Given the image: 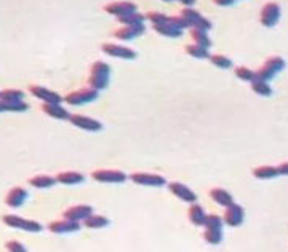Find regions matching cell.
<instances>
[{
    "label": "cell",
    "mask_w": 288,
    "mask_h": 252,
    "mask_svg": "<svg viewBox=\"0 0 288 252\" xmlns=\"http://www.w3.org/2000/svg\"><path fill=\"white\" fill-rule=\"evenodd\" d=\"M109 77H111V67L106 64L104 61H96L93 63L92 69H90V77H88V85L96 91H101L108 88L109 85Z\"/></svg>",
    "instance_id": "1"
},
{
    "label": "cell",
    "mask_w": 288,
    "mask_h": 252,
    "mask_svg": "<svg viewBox=\"0 0 288 252\" xmlns=\"http://www.w3.org/2000/svg\"><path fill=\"white\" fill-rule=\"evenodd\" d=\"M285 67V61L280 56H271L266 59V63L261 69H258L255 72V80H261V82H268L269 79H272L277 72H280Z\"/></svg>",
    "instance_id": "2"
},
{
    "label": "cell",
    "mask_w": 288,
    "mask_h": 252,
    "mask_svg": "<svg viewBox=\"0 0 288 252\" xmlns=\"http://www.w3.org/2000/svg\"><path fill=\"white\" fill-rule=\"evenodd\" d=\"M3 224L6 227H11V228H19V230H24V232H31V233H40L42 232V225L37 222V220H29V219H22L16 214H6V216L2 217Z\"/></svg>",
    "instance_id": "3"
},
{
    "label": "cell",
    "mask_w": 288,
    "mask_h": 252,
    "mask_svg": "<svg viewBox=\"0 0 288 252\" xmlns=\"http://www.w3.org/2000/svg\"><path fill=\"white\" fill-rule=\"evenodd\" d=\"M100 96V91H96L93 88H82L77 91H72V93L66 94L63 99L69 105H85L88 102H93Z\"/></svg>",
    "instance_id": "4"
},
{
    "label": "cell",
    "mask_w": 288,
    "mask_h": 252,
    "mask_svg": "<svg viewBox=\"0 0 288 252\" xmlns=\"http://www.w3.org/2000/svg\"><path fill=\"white\" fill-rule=\"evenodd\" d=\"M92 177L96 182H103V184H122L128 175L117 169H96L92 172Z\"/></svg>",
    "instance_id": "5"
},
{
    "label": "cell",
    "mask_w": 288,
    "mask_h": 252,
    "mask_svg": "<svg viewBox=\"0 0 288 252\" xmlns=\"http://www.w3.org/2000/svg\"><path fill=\"white\" fill-rule=\"evenodd\" d=\"M261 24L266 27H274L277 21L280 19V5L277 2H268L264 3L261 10Z\"/></svg>",
    "instance_id": "6"
},
{
    "label": "cell",
    "mask_w": 288,
    "mask_h": 252,
    "mask_svg": "<svg viewBox=\"0 0 288 252\" xmlns=\"http://www.w3.org/2000/svg\"><path fill=\"white\" fill-rule=\"evenodd\" d=\"M132 182L138 185H149V187H162L166 184L163 175L152 174V172H133L130 175Z\"/></svg>",
    "instance_id": "7"
},
{
    "label": "cell",
    "mask_w": 288,
    "mask_h": 252,
    "mask_svg": "<svg viewBox=\"0 0 288 252\" xmlns=\"http://www.w3.org/2000/svg\"><path fill=\"white\" fill-rule=\"evenodd\" d=\"M101 50L106 55H109L112 58H122V59H135L136 56V51L124 47V45H117V43H103L101 45Z\"/></svg>",
    "instance_id": "8"
},
{
    "label": "cell",
    "mask_w": 288,
    "mask_h": 252,
    "mask_svg": "<svg viewBox=\"0 0 288 252\" xmlns=\"http://www.w3.org/2000/svg\"><path fill=\"white\" fill-rule=\"evenodd\" d=\"M29 91H31L37 99H40L43 104H61L64 101L58 93H55V91H51L45 86H40V85H31L29 86Z\"/></svg>",
    "instance_id": "9"
},
{
    "label": "cell",
    "mask_w": 288,
    "mask_h": 252,
    "mask_svg": "<svg viewBox=\"0 0 288 252\" xmlns=\"http://www.w3.org/2000/svg\"><path fill=\"white\" fill-rule=\"evenodd\" d=\"M93 214V208L88 204H77V206H72V208L66 209L63 212L64 219L67 220H72V222H83L85 219H88L90 216Z\"/></svg>",
    "instance_id": "10"
},
{
    "label": "cell",
    "mask_w": 288,
    "mask_h": 252,
    "mask_svg": "<svg viewBox=\"0 0 288 252\" xmlns=\"http://www.w3.org/2000/svg\"><path fill=\"white\" fill-rule=\"evenodd\" d=\"M69 121L75 128H80V129H83V131H93L95 133V131H101V129H103L101 121H98L95 118H90V117H85V115H79V113L71 115Z\"/></svg>",
    "instance_id": "11"
},
{
    "label": "cell",
    "mask_w": 288,
    "mask_h": 252,
    "mask_svg": "<svg viewBox=\"0 0 288 252\" xmlns=\"http://www.w3.org/2000/svg\"><path fill=\"white\" fill-rule=\"evenodd\" d=\"M104 10L117 18H124V16H128V14L136 13V5L132 2H112L106 5Z\"/></svg>",
    "instance_id": "12"
},
{
    "label": "cell",
    "mask_w": 288,
    "mask_h": 252,
    "mask_svg": "<svg viewBox=\"0 0 288 252\" xmlns=\"http://www.w3.org/2000/svg\"><path fill=\"white\" fill-rule=\"evenodd\" d=\"M168 188H170V192L176 198H179L181 201L191 203V204H194L197 201V195L187 185L181 184V182H171V184H168Z\"/></svg>",
    "instance_id": "13"
},
{
    "label": "cell",
    "mask_w": 288,
    "mask_h": 252,
    "mask_svg": "<svg viewBox=\"0 0 288 252\" xmlns=\"http://www.w3.org/2000/svg\"><path fill=\"white\" fill-rule=\"evenodd\" d=\"M244 217H245V212H244V208L239 204H231L226 208V212H224V222L231 227H239L242 222H244Z\"/></svg>",
    "instance_id": "14"
},
{
    "label": "cell",
    "mask_w": 288,
    "mask_h": 252,
    "mask_svg": "<svg viewBox=\"0 0 288 252\" xmlns=\"http://www.w3.org/2000/svg\"><path fill=\"white\" fill-rule=\"evenodd\" d=\"M27 190L22 188V187H13L8 193L5 196V203L6 206H10V208H19V206L24 204V201L27 200Z\"/></svg>",
    "instance_id": "15"
},
{
    "label": "cell",
    "mask_w": 288,
    "mask_h": 252,
    "mask_svg": "<svg viewBox=\"0 0 288 252\" xmlns=\"http://www.w3.org/2000/svg\"><path fill=\"white\" fill-rule=\"evenodd\" d=\"M80 228L79 222H72V220H55V222L48 224V230L51 233H58V235H64V233H74Z\"/></svg>",
    "instance_id": "16"
},
{
    "label": "cell",
    "mask_w": 288,
    "mask_h": 252,
    "mask_svg": "<svg viewBox=\"0 0 288 252\" xmlns=\"http://www.w3.org/2000/svg\"><path fill=\"white\" fill-rule=\"evenodd\" d=\"M144 30H146L144 26H124V27L114 30L112 35L119 40L127 42V40H133L136 37H140L141 34H144Z\"/></svg>",
    "instance_id": "17"
},
{
    "label": "cell",
    "mask_w": 288,
    "mask_h": 252,
    "mask_svg": "<svg viewBox=\"0 0 288 252\" xmlns=\"http://www.w3.org/2000/svg\"><path fill=\"white\" fill-rule=\"evenodd\" d=\"M152 27H154L155 32H158L160 35H163V37H173V39H175V37H179L181 32H183V30H179V29L170 21V16L166 18L163 22H160V24H154Z\"/></svg>",
    "instance_id": "18"
},
{
    "label": "cell",
    "mask_w": 288,
    "mask_h": 252,
    "mask_svg": "<svg viewBox=\"0 0 288 252\" xmlns=\"http://www.w3.org/2000/svg\"><path fill=\"white\" fill-rule=\"evenodd\" d=\"M42 112H45L48 117L56 118V120H69L71 118V113L59 104H43Z\"/></svg>",
    "instance_id": "19"
},
{
    "label": "cell",
    "mask_w": 288,
    "mask_h": 252,
    "mask_svg": "<svg viewBox=\"0 0 288 252\" xmlns=\"http://www.w3.org/2000/svg\"><path fill=\"white\" fill-rule=\"evenodd\" d=\"M187 214H189V220H191L195 227H202L203 224H205L207 214H205V211H203V208L200 204H197V203L191 204V208H189Z\"/></svg>",
    "instance_id": "20"
},
{
    "label": "cell",
    "mask_w": 288,
    "mask_h": 252,
    "mask_svg": "<svg viewBox=\"0 0 288 252\" xmlns=\"http://www.w3.org/2000/svg\"><path fill=\"white\" fill-rule=\"evenodd\" d=\"M83 175L80 172H75V171H63L56 175V180L59 184H64V185H75V184H80L83 182Z\"/></svg>",
    "instance_id": "21"
},
{
    "label": "cell",
    "mask_w": 288,
    "mask_h": 252,
    "mask_svg": "<svg viewBox=\"0 0 288 252\" xmlns=\"http://www.w3.org/2000/svg\"><path fill=\"white\" fill-rule=\"evenodd\" d=\"M56 177H53V175H48V174H39V175H34L32 179H29V184L35 188H50L56 184Z\"/></svg>",
    "instance_id": "22"
},
{
    "label": "cell",
    "mask_w": 288,
    "mask_h": 252,
    "mask_svg": "<svg viewBox=\"0 0 288 252\" xmlns=\"http://www.w3.org/2000/svg\"><path fill=\"white\" fill-rule=\"evenodd\" d=\"M210 196L213 198V201H216L218 204H221V206H231L234 204V198L229 192H226L224 188H213L210 192Z\"/></svg>",
    "instance_id": "23"
},
{
    "label": "cell",
    "mask_w": 288,
    "mask_h": 252,
    "mask_svg": "<svg viewBox=\"0 0 288 252\" xmlns=\"http://www.w3.org/2000/svg\"><path fill=\"white\" fill-rule=\"evenodd\" d=\"M191 39L194 42V45H199V47L202 48H210L211 47V40L208 34L205 32V30H199V29H191Z\"/></svg>",
    "instance_id": "24"
},
{
    "label": "cell",
    "mask_w": 288,
    "mask_h": 252,
    "mask_svg": "<svg viewBox=\"0 0 288 252\" xmlns=\"http://www.w3.org/2000/svg\"><path fill=\"white\" fill-rule=\"evenodd\" d=\"M179 16L187 22L189 27H194L195 22L202 18V14L197 11L195 8H192V6H184V8L179 11Z\"/></svg>",
    "instance_id": "25"
},
{
    "label": "cell",
    "mask_w": 288,
    "mask_h": 252,
    "mask_svg": "<svg viewBox=\"0 0 288 252\" xmlns=\"http://www.w3.org/2000/svg\"><path fill=\"white\" fill-rule=\"evenodd\" d=\"M22 99H24V91H21V89L0 91V101H3V102H21Z\"/></svg>",
    "instance_id": "26"
},
{
    "label": "cell",
    "mask_w": 288,
    "mask_h": 252,
    "mask_svg": "<svg viewBox=\"0 0 288 252\" xmlns=\"http://www.w3.org/2000/svg\"><path fill=\"white\" fill-rule=\"evenodd\" d=\"M83 225L88 228H104L109 225V219L104 216H100V214H92L88 219L83 220Z\"/></svg>",
    "instance_id": "27"
},
{
    "label": "cell",
    "mask_w": 288,
    "mask_h": 252,
    "mask_svg": "<svg viewBox=\"0 0 288 252\" xmlns=\"http://www.w3.org/2000/svg\"><path fill=\"white\" fill-rule=\"evenodd\" d=\"M253 175L258 179H272V177H277L280 174L276 166H260L253 171Z\"/></svg>",
    "instance_id": "28"
},
{
    "label": "cell",
    "mask_w": 288,
    "mask_h": 252,
    "mask_svg": "<svg viewBox=\"0 0 288 252\" xmlns=\"http://www.w3.org/2000/svg\"><path fill=\"white\" fill-rule=\"evenodd\" d=\"M186 53L195 59H207V58L210 59V56H211L207 48H202V47H199V45H194V43L186 45Z\"/></svg>",
    "instance_id": "29"
},
{
    "label": "cell",
    "mask_w": 288,
    "mask_h": 252,
    "mask_svg": "<svg viewBox=\"0 0 288 252\" xmlns=\"http://www.w3.org/2000/svg\"><path fill=\"white\" fill-rule=\"evenodd\" d=\"M29 105L21 101V102H3L0 101V112H26Z\"/></svg>",
    "instance_id": "30"
},
{
    "label": "cell",
    "mask_w": 288,
    "mask_h": 252,
    "mask_svg": "<svg viewBox=\"0 0 288 252\" xmlns=\"http://www.w3.org/2000/svg\"><path fill=\"white\" fill-rule=\"evenodd\" d=\"M144 14L141 13H133V14H128V16L124 18H119V22H122L124 26H144Z\"/></svg>",
    "instance_id": "31"
},
{
    "label": "cell",
    "mask_w": 288,
    "mask_h": 252,
    "mask_svg": "<svg viewBox=\"0 0 288 252\" xmlns=\"http://www.w3.org/2000/svg\"><path fill=\"white\" fill-rule=\"evenodd\" d=\"M203 227H205V230H223V220L216 214H208Z\"/></svg>",
    "instance_id": "32"
},
{
    "label": "cell",
    "mask_w": 288,
    "mask_h": 252,
    "mask_svg": "<svg viewBox=\"0 0 288 252\" xmlns=\"http://www.w3.org/2000/svg\"><path fill=\"white\" fill-rule=\"evenodd\" d=\"M252 89L256 94L260 96H271L272 94V88L268 85V82H261V80H253L252 82Z\"/></svg>",
    "instance_id": "33"
},
{
    "label": "cell",
    "mask_w": 288,
    "mask_h": 252,
    "mask_svg": "<svg viewBox=\"0 0 288 252\" xmlns=\"http://www.w3.org/2000/svg\"><path fill=\"white\" fill-rule=\"evenodd\" d=\"M210 61H211V64L219 69H229L232 66V61L224 55H211Z\"/></svg>",
    "instance_id": "34"
},
{
    "label": "cell",
    "mask_w": 288,
    "mask_h": 252,
    "mask_svg": "<svg viewBox=\"0 0 288 252\" xmlns=\"http://www.w3.org/2000/svg\"><path fill=\"white\" fill-rule=\"evenodd\" d=\"M203 238L208 244H219L223 240V230H205Z\"/></svg>",
    "instance_id": "35"
},
{
    "label": "cell",
    "mask_w": 288,
    "mask_h": 252,
    "mask_svg": "<svg viewBox=\"0 0 288 252\" xmlns=\"http://www.w3.org/2000/svg\"><path fill=\"white\" fill-rule=\"evenodd\" d=\"M236 75L244 82H253L255 80V72L252 71V69H248L245 66H240L236 69Z\"/></svg>",
    "instance_id": "36"
},
{
    "label": "cell",
    "mask_w": 288,
    "mask_h": 252,
    "mask_svg": "<svg viewBox=\"0 0 288 252\" xmlns=\"http://www.w3.org/2000/svg\"><path fill=\"white\" fill-rule=\"evenodd\" d=\"M5 248H6V251H8V252H27L26 248L22 246L19 241H16V240L8 241V243L5 244Z\"/></svg>",
    "instance_id": "37"
},
{
    "label": "cell",
    "mask_w": 288,
    "mask_h": 252,
    "mask_svg": "<svg viewBox=\"0 0 288 252\" xmlns=\"http://www.w3.org/2000/svg\"><path fill=\"white\" fill-rule=\"evenodd\" d=\"M192 29V27H191ZM194 29H199V30H205V32H208V30L211 29V22L207 19V18H200L199 21L195 22V26H194Z\"/></svg>",
    "instance_id": "38"
},
{
    "label": "cell",
    "mask_w": 288,
    "mask_h": 252,
    "mask_svg": "<svg viewBox=\"0 0 288 252\" xmlns=\"http://www.w3.org/2000/svg\"><path fill=\"white\" fill-rule=\"evenodd\" d=\"M277 169H279V174H280V175H288V162L280 163V166L277 168Z\"/></svg>",
    "instance_id": "39"
}]
</instances>
